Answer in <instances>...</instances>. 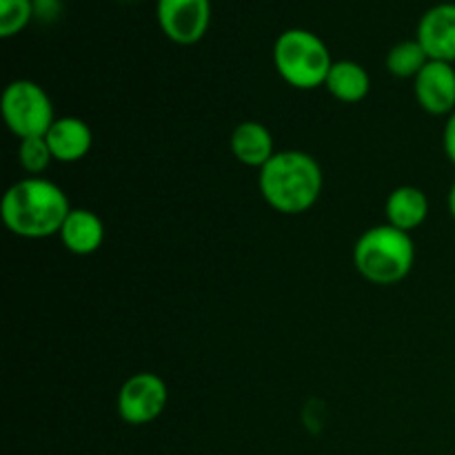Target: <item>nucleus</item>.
Instances as JSON below:
<instances>
[{
    "label": "nucleus",
    "mask_w": 455,
    "mask_h": 455,
    "mask_svg": "<svg viewBox=\"0 0 455 455\" xmlns=\"http://www.w3.org/2000/svg\"><path fill=\"white\" fill-rule=\"evenodd\" d=\"M69 198L56 182L40 176L13 182L3 196L0 216L13 235L43 240L58 235L71 212Z\"/></svg>",
    "instance_id": "obj_1"
},
{
    "label": "nucleus",
    "mask_w": 455,
    "mask_h": 455,
    "mask_svg": "<svg viewBox=\"0 0 455 455\" xmlns=\"http://www.w3.org/2000/svg\"><path fill=\"white\" fill-rule=\"evenodd\" d=\"M324 176L314 156L298 149L275 151L258 172V189L274 212L300 216L309 212L323 194Z\"/></svg>",
    "instance_id": "obj_2"
},
{
    "label": "nucleus",
    "mask_w": 455,
    "mask_h": 455,
    "mask_svg": "<svg viewBox=\"0 0 455 455\" xmlns=\"http://www.w3.org/2000/svg\"><path fill=\"white\" fill-rule=\"evenodd\" d=\"M416 262V244L411 234L391 225H378L364 231L354 244L355 271L367 283L391 287L411 274Z\"/></svg>",
    "instance_id": "obj_3"
},
{
    "label": "nucleus",
    "mask_w": 455,
    "mask_h": 455,
    "mask_svg": "<svg viewBox=\"0 0 455 455\" xmlns=\"http://www.w3.org/2000/svg\"><path fill=\"white\" fill-rule=\"evenodd\" d=\"M333 58L318 34L300 27L284 29L274 43V67L280 78L296 89L324 87Z\"/></svg>",
    "instance_id": "obj_4"
},
{
    "label": "nucleus",
    "mask_w": 455,
    "mask_h": 455,
    "mask_svg": "<svg viewBox=\"0 0 455 455\" xmlns=\"http://www.w3.org/2000/svg\"><path fill=\"white\" fill-rule=\"evenodd\" d=\"M0 109L4 124L18 140L44 136L56 123V111L49 93L38 83L27 78L13 80L4 87Z\"/></svg>",
    "instance_id": "obj_5"
},
{
    "label": "nucleus",
    "mask_w": 455,
    "mask_h": 455,
    "mask_svg": "<svg viewBox=\"0 0 455 455\" xmlns=\"http://www.w3.org/2000/svg\"><path fill=\"white\" fill-rule=\"evenodd\" d=\"M169 403L167 382L151 371L133 373L123 382L116 398L120 420L132 427L151 425L163 416Z\"/></svg>",
    "instance_id": "obj_6"
},
{
    "label": "nucleus",
    "mask_w": 455,
    "mask_h": 455,
    "mask_svg": "<svg viewBox=\"0 0 455 455\" xmlns=\"http://www.w3.org/2000/svg\"><path fill=\"white\" fill-rule=\"evenodd\" d=\"M156 18L172 43H200L212 25V0H156Z\"/></svg>",
    "instance_id": "obj_7"
},
{
    "label": "nucleus",
    "mask_w": 455,
    "mask_h": 455,
    "mask_svg": "<svg viewBox=\"0 0 455 455\" xmlns=\"http://www.w3.org/2000/svg\"><path fill=\"white\" fill-rule=\"evenodd\" d=\"M413 92L422 111L451 116L455 111V67L451 62L429 60L413 80Z\"/></svg>",
    "instance_id": "obj_8"
},
{
    "label": "nucleus",
    "mask_w": 455,
    "mask_h": 455,
    "mask_svg": "<svg viewBox=\"0 0 455 455\" xmlns=\"http://www.w3.org/2000/svg\"><path fill=\"white\" fill-rule=\"evenodd\" d=\"M429 60L455 62V3H438L422 13L416 29Z\"/></svg>",
    "instance_id": "obj_9"
},
{
    "label": "nucleus",
    "mask_w": 455,
    "mask_h": 455,
    "mask_svg": "<svg viewBox=\"0 0 455 455\" xmlns=\"http://www.w3.org/2000/svg\"><path fill=\"white\" fill-rule=\"evenodd\" d=\"M44 140H47L56 163H78L92 151L93 132L83 118L62 116L49 127Z\"/></svg>",
    "instance_id": "obj_10"
},
{
    "label": "nucleus",
    "mask_w": 455,
    "mask_h": 455,
    "mask_svg": "<svg viewBox=\"0 0 455 455\" xmlns=\"http://www.w3.org/2000/svg\"><path fill=\"white\" fill-rule=\"evenodd\" d=\"M229 149L240 164L256 167L258 172L275 156L274 136L258 120H244L235 124L229 138Z\"/></svg>",
    "instance_id": "obj_11"
},
{
    "label": "nucleus",
    "mask_w": 455,
    "mask_h": 455,
    "mask_svg": "<svg viewBox=\"0 0 455 455\" xmlns=\"http://www.w3.org/2000/svg\"><path fill=\"white\" fill-rule=\"evenodd\" d=\"M60 243L76 256H92L105 243V225L92 209L74 207L60 229Z\"/></svg>",
    "instance_id": "obj_12"
},
{
    "label": "nucleus",
    "mask_w": 455,
    "mask_h": 455,
    "mask_svg": "<svg viewBox=\"0 0 455 455\" xmlns=\"http://www.w3.org/2000/svg\"><path fill=\"white\" fill-rule=\"evenodd\" d=\"M387 225L411 234L429 218V198L420 187L403 185L389 194L385 203Z\"/></svg>",
    "instance_id": "obj_13"
},
{
    "label": "nucleus",
    "mask_w": 455,
    "mask_h": 455,
    "mask_svg": "<svg viewBox=\"0 0 455 455\" xmlns=\"http://www.w3.org/2000/svg\"><path fill=\"white\" fill-rule=\"evenodd\" d=\"M324 87L336 100L354 105V102L364 100L369 96L371 76L355 60H333L327 80H324Z\"/></svg>",
    "instance_id": "obj_14"
},
{
    "label": "nucleus",
    "mask_w": 455,
    "mask_h": 455,
    "mask_svg": "<svg viewBox=\"0 0 455 455\" xmlns=\"http://www.w3.org/2000/svg\"><path fill=\"white\" fill-rule=\"evenodd\" d=\"M427 62H429V56H427V52L422 49V44L418 43L416 38H411L395 43L394 47L389 49V53H387L385 65L387 71H389L391 76H395V78L416 80V76L425 69Z\"/></svg>",
    "instance_id": "obj_15"
},
{
    "label": "nucleus",
    "mask_w": 455,
    "mask_h": 455,
    "mask_svg": "<svg viewBox=\"0 0 455 455\" xmlns=\"http://www.w3.org/2000/svg\"><path fill=\"white\" fill-rule=\"evenodd\" d=\"M34 0H0V36L12 38L25 31L34 20Z\"/></svg>",
    "instance_id": "obj_16"
},
{
    "label": "nucleus",
    "mask_w": 455,
    "mask_h": 455,
    "mask_svg": "<svg viewBox=\"0 0 455 455\" xmlns=\"http://www.w3.org/2000/svg\"><path fill=\"white\" fill-rule=\"evenodd\" d=\"M52 160L53 154L52 149H49L44 136L25 138V140H20V145H18V163H20V167L25 169L29 176H40V173L52 164Z\"/></svg>",
    "instance_id": "obj_17"
},
{
    "label": "nucleus",
    "mask_w": 455,
    "mask_h": 455,
    "mask_svg": "<svg viewBox=\"0 0 455 455\" xmlns=\"http://www.w3.org/2000/svg\"><path fill=\"white\" fill-rule=\"evenodd\" d=\"M443 147L447 158L455 164V111L451 116H447V123L443 129Z\"/></svg>",
    "instance_id": "obj_18"
},
{
    "label": "nucleus",
    "mask_w": 455,
    "mask_h": 455,
    "mask_svg": "<svg viewBox=\"0 0 455 455\" xmlns=\"http://www.w3.org/2000/svg\"><path fill=\"white\" fill-rule=\"evenodd\" d=\"M447 204H449V213H451V218L455 220V182L451 185V189H449Z\"/></svg>",
    "instance_id": "obj_19"
}]
</instances>
